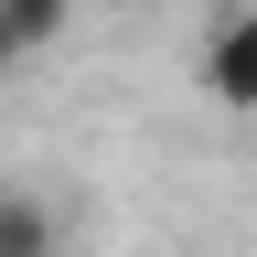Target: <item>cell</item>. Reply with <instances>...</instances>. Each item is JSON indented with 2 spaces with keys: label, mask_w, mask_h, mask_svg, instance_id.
Here are the masks:
<instances>
[{
  "label": "cell",
  "mask_w": 257,
  "mask_h": 257,
  "mask_svg": "<svg viewBox=\"0 0 257 257\" xmlns=\"http://www.w3.org/2000/svg\"><path fill=\"white\" fill-rule=\"evenodd\" d=\"M204 96H214L225 118H257V0L204 32Z\"/></svg>",
  "instance_id": "1"
},
{
  "label": "cell",
  "mask_w": 257,
  "mask_h": 257,
  "mask_svg": "<svg viewBox=\"0 0 257 257\" xmlns=\"http://www.w3.org/2000/svg\"><path fill=\"white\" fill-rule=\"evenodd\" d=\"M64 32H75V0H0V75L43 64Z\"/></svg>",
  "instance_id": "2"
},
{
  "label": "cell",
  "mask_w": 257,
  "mask_h": 257,
  "mask_svg": "<svg viewBox=\"0 0 257 257\" xmlns=\"http://www.w3.org/2000/svg\"><path fill=\"white\" fill-rule=\"evenodd\" d=\"M0 257H64V225L43 193H0Z\"/></svg>",
  "instance_id": "3"
}]
</instances>
